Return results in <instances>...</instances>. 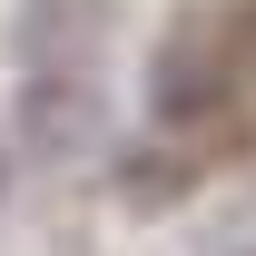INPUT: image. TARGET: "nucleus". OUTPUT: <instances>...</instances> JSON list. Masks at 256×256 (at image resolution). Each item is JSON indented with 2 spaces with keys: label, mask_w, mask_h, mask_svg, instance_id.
Listing matches in <instances>:
<instances>
[{
  "label": "nucleus",
  "mask_w": 256,
  "mask_h": 256,
  "mask_svg": "<svg viewBox=\"0 0 256 256\" xmlns=\"http://www.w3.org/2000/svg\"><path fill=\"white\" fill-rule=\"evenodd\" d=\"M118 178H128V207H168V197L188 188V168H168V158H128Z\"/></svg>",
  "instance_id": "f03ea898"
},
{
  "label": "nucleus",
  "mask_w": 256,
  "mask_h": 256,
  "mask_svg": "<svg viewBox=\"0 0 256 256\" xmlns=\"http://www.w3.org/2000/svg\"><path fill=\"white\" fill-rule=\"evenodd\" d=\"M89 128H98V98H89L79 69H40L30 89H20V138H30L40 158H69Z\"/></svg>",
  "instance_id": "f257e3e1"
}]
</instances>
